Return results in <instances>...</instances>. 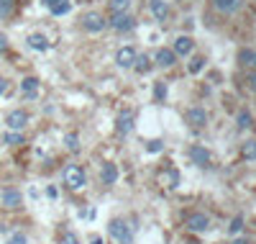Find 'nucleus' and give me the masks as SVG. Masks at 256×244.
Wrapping results in <instances>:
<instances>
[{
    "label": "nucleus",
    "mask_w": 256,
    "mask_h": 244,
    "mask_svg": "<svg viewBox=\"0 0 256 244\" xmlns=\"http://www.w3.org/2000/svg\"><path fill=\"white\" fill-rule=\"evenodd\" d=\"M185 224H187L190 231H208L210 229V218L205 214H197V211H195V214H190L185 218Z\"/></svg>",
    "instance_id": "nucleus-5"
},
{
    "label": "nucleus",
    "mask_w": 256,
    "mask_h": 244,
    "mask_svg": "<svg viewBox=\"0 0 256 244\" xmlns=\"http://www.w3.org/2000/svg\"><path fill=\"white\" fill-rule=\"evenodd\" d=\"M100 180H103V185H116L118 180V167L113 162H105L103 170H100Z\"/></svg>",
    "instance_id": "nucleus-12"
},
{
    "label": "nucleus",
    "mask_w": 256,
    "mask_h": 244,
    "mask_svg": "<svg viewBox=\"0 0 256 244\" xmlns=\"http://www.w3.org/2000/svg\"><path fill=\"white\" fill-rule=\"evenodd\" d=\"M8 244H28V239H26V234H21V231H16V234L8 239Z\"/></svg>",
    "instance_id": "nucleus-33"
},
{
    "label": "nucleus",
    "mask_w": 256,
    "mask_h": 244,
    "mask_svg": "<svg viewBox=\"0 0 256 244\" xmlns=\"http://www.w3.org/2000/svg\"><path fill=\"white\" fill-rule=\"evenodd\" d=\"M203 67H205V57H195V59L190 62V67H187V70H190L192 75H197V72L203 70Z\"/></svg>",
    "instance_id": "nucleus-29"
},
{
    "label": "nucleus",
    "mask_w": 256,
    "mask_h": 244,
    "mask_svg": "<svg viewBox=\"0 0 256 244\" xmlns=\"http://www.w3.org/2000/svg\"><path fill=\"white\" fill-rule=\"evenodd\" d=\"M174 62H177V54L172 49H159L157 52V64L159 67H172Z\"/></svg>",
    "instance_id": "nucleus-19"
},
{
    "label": "nucleus",
    "mask_w": 256,
    "mask_h": 244,
    "mask_svg": "<svg viewBox=\"0 0 256 244\" xmlns=\"http://www.w3.org/2000/svg\"><path fill=\"white\" fill-rule=\"evenodd\" d=\"M241 154H243L246 160H256V139H249L246 144H243V147H241Z\"/></svg>",
    "instance_id": "nucleus-25"
},
{
    "label": "nucleus",
    "mask_w": 256,
    "mask_h": 244,
    "mask_svg": "<svg viewBox=\"0 0 256 244\" xmlns=\"http://www.w3.org/2000/svg\"><path fill=\"white\" fill-rule=\"evenodd\" d=\"M187 124H190L192 129H203L208 124V113H205V108H190L187 110Z\"/></svg>",
    "instance_id": "nucleus-7"
},
{
    "label": "nucleus",
    "mask_w": 256,
    "mask_h": 244,
    "mask_svg": "<svg viewBox=\"0 0 256 244\" xmlns=\"http://www.w3.org/2000/svg\"><path fill=\"white\" fill-rule=\"evenodd\" d=\"M151 13L157 21H166L169 18V5H166L164 0H151Z\"/></svg>",
    "instance_id": "nucleus-16"
},
{
    "label": "nucleus",
    "mask_w": 256,
    "mask_h": 244,
    "mask_svg": "<svg viewBox=\"0 0 256 244\" xmlns=\"http://www.w3.org/2000/svg\"><path fill=\"white\" fill-rule=\"evenodd\" d=\"M28 47H31V49H36V52H47V49H49V39L36 31V34H31V36H28Z\"/></svg>",
    "instance_id": "nucleus-18"
},
{
    "label": "nucleus",
    "mask_w": 256,
    "mask_h": 244,
    "mask_svg": "<svg viewBox=\"0 0 256 244\" xmlns=\"http://www.w3.org/2000/svg\"><path fill=\"white\" fill-rule=\"evenodd\" d=\"M162 183L169 188V190H174V188L180 185V172H177V170H166V172L162 175Z\"/></svg>",
    "instance_id": "nucleus-22"
},
{
    "label": "nucleus",
    "mask_w": 256,
    "mask_h": 244,
    "mask_svg": "<svg viewBox=\"0 0 256 244\" xmlns=\"http://www.w3.org/2000/svg\"><path fill=\"white\" fill-rule=\"evenodd\" d=\"M26 124H28V113H26V110H21V108L10 110V113L5 116V126H8L10 131H23Z\"/></svg>",
    "instance_id": "nucleus-3"
},
{
    "label": "nucleus",
    "mask_w": 256,
    "mask_h": 244,
    "mask_svg": "<svg viewBox=\"0 0 256 244\" xmlns=\"http://www.w3.org/2000/svg\"><path fill=\"white\" fill-rule=\"evenodd\" d=\"M164 98H166V85L157 82V85H154V101H164Z\"/></svg>",
    "instance_id": "nucleus-30"
},
{
    "label": "nucleus",
    "mask_w": 256,
    "mask_h": 244,
    "mask_svg": "<svg viewBox=\"0 0 256 244\" xmlns=\"http://www.w3.org/2000/svg\"><path fill=\"white\" fill-rule=\"evenodd\" d=\"M8 90V80H5V77H0V95H3Z\"/></svg>",
    "instance_id": "nucleus-36"
},
{
    "label": "nucleus",
    "mask_w": 256,
    "mask_h": 244,
    "mask_svg": "<svg viewBox=\"0 0 256 244\" xmlns=\"http://www.w3.org/2000/svg\"><path fill=\"white\" fill-rule=\"evenodd\" d=\"M64 144H67V149H70V152H80V136H77L74 131L64 136Z\"/></svg>",
    "instance_id": "nucleus-27"
},
{
    "label": "nucleus",
    "mask_w": 256,
    "mask_h": 244,
    "mask_svg": "<svg viewBox=\"0 0 256 244\" xmlns=\"http://www.w3.org/2000/svg\"><path fill=\"white\" fill-rule=\"evenodd\" d=\"M44 5H47L54 16H64V13H70V8H72L70 0H44Z\"/></svg>",
    "instance_id": "nucleus-13"
},
{
    "label": "nucleus",
    "mask_w": 256,
    "mask_h": 244,
    "mask_svg": "<svg viewBox=\"0 0 256 244\" xmlns=\"http://www.w3.org/2000/svg\"><path fill=\"white\" fill-rule=\"evenodd\" d=\"M133 62H136V49H133V47H123V49H118V54H116V64H118L120 70L133 67Z\"/></svg>",
    "instance_id": "nucleus-6"
},
{
    "label": "nucleus",
    "mask_w": 256,
    "mask_h": 244,
    "mask_svg": "<svg viewBox=\"0 0 256 244\" xmlns=\"http://www.w3.org/2000/svg\"><path fill=\"white\" fill-rule=\"evenodd\" d=\"M116 131H118V134H123V136L133 131V113H131V110H123V113L116 118Z\"/></svg>",
    "instance_id": "nucleus-10"
},
{
    "label": "nucleus",
    "mask_w": 256,
    "mask_h": 244,
    "mask_svg": "<svg viewBox=\"0 0 256 244\" xmlns=\"http://www.w3.org/2000/svg\"><path fill=\"white\" fill-rule=\"evenodd\" d=\"M62 244H82L80 239H77L72 231H64V237H62Z\"/></svg>",
    "instance_id": "nucleus-34"
},
{
    "label": "nucleus",
    "mask_w": 256,
    "mask_h": 244,
    "mask_svg": "<svg viewBox=\"0 0 256 244\" xmlns=\"http://www.w3.org/2000/svg\"><path fill=\"white\" fill-rule=\"evenodd\" d=\"M218 10H223V13H233V10H238L243 0H213Z\"/></svg>",
    "instance_id": "nucleus-20"
},
{
    "label": "nucleus",
    "mask_w": 256,
    "mask_h": 244,
    "mask_svg": "<svg viewBox=\"0 0 256 244\" xmlns=\"http://www.w3.org/2000/svg\"><path fill=\"white\" fill-rule=\"evenodd\" d=\"M90 244H105V242H103V237L95 234V237H90Z\"/></svg>",
    "instance_id": "nucleus-38"
},
{
    "label": "nucleus",
    "mask_w": 256,
    "mask_h": 244,
    "mask_svg": "<svg viewBox=\"0 0 256 244\" xmlns=\"http://www.w3.org/2000/svg\"><path fill=\"white\" fill-rule=\"evenodd\" d=\"M13 5H16V0H0V18H8L13 13Z\"/></svg>",
    "instance_id": "nucleus-28"
},
{
    "label": "nucleus",
    "mask_w": 256,
    "mask_h": 244,
    "mask_svg": "<svg viewBox=\"0 0 256 244\" xmlns=\"http://www.w3.org/2000/svg\"><path fill=\"white\" fill-rule=\"evenodd\" d=\"M108 231H110V237H113L118 244H131L133 242V231H131V226L126 224L123 218H113L108 224Z\"/></svg>",
    "instance_id": "nucleus-1"
},
{
    "label": "nucleus",
    "mask_w": 256,
    "mask_h": 244,
    "mask_svg": "<svg viewBox=\"0 0 256 244\" xmlns=\"http://www.w3.org/2000/svg\"><path fill=\"white\" fill-rule=\"evenodd\" d=\"M85 170L80 167V164H67L64 167V185L70 188V190H80V188L85 185Z\"/></svg>",
    "instance_id": "nucleus-2"
},
{
    "label": "nucleus",
    "mask_w": 256,
    "mask_h": 244,
    "mask_svg": "<svg viewBox=\"0 0 256 244\" xmlns=\"http://www.w3.org/2000/svg\"><path fill=\"white\" fill-rule=\"evenodd\" d=\"M0 201H3L5 208H18L21 206V190L8 188V190H3V195H0Z\"/></svg>",
    "instance_id": "nucleus-14"
},
{
    "label": "nucleus",
    "mask_w": 256,
    "mask_h": 244,
    "mask_svg": "<svg viewBox=\"0 0 256 244\" xmlns=\"http://www.w3.org/2000/svg\"><path fill=\"white\" fill-rule=\"evenodd\" d=\"M3 141L8 144V147H18V144H23V134H21V131H8V134L3 136Z\"/></svg>",
    "instance_id": "nucleus-24"
},
{
    "label": "nucleus",
    "mask_w": 256,
    "mask_h": 244,
    "mask_svg": "<svg viewBox=\"0 0 256 244\" xmlns=\"http://www.w3.org/2000/svg\"><path fill=\"white\" fill-rule=\"evenodd\" d=\"M192 49H195V41L190 39V36H177L174 39V54H180V57H187V54H192Z\"/></svg>",
    "instance_id": "nucleus-11"
},
{
    "label": "nucleus",
    "mask_w": 256,
    "mask_h": 244,
    "mask_svg": "<svg viewBox=\"0 0 256 244\" xmlns=\"http://www.w3.org/2000/svg\"><path fill=\"white\" fill-rule=\"evenodd\" d=\"M5 49H8V36H5V34H0V54H3Z\"/></svg>",
    "instance_id": "nucleus-35"
},
{
    "label": "nucleus",
    "mask_w": 256,
    "mask_h": 244,
    "mask_svg": "<svg viewBox=\"0 0 256 244\" xmlns=\"http://www.w3.org/2000/svg\"><path fill=\"white\" fill-rule=\"evenodd\" d=\"M39 80H36V77H23V80H21V90H23V95L26 98H33V95H36L39 93Z\"/></svg>",
    "instance_id": "nucleus-17"
},
{
    "label": "nucleus",
    "mask_w": 256,
    "mask_h": 244,
    "mask_svg": "<svg viewBox=\"0 0 256 244\" xmlns=\"http://www.w3.org/2000/svg\"><path fill=\"white\" fill-rule=\"evenodd\" d=\"M243 229V216H236V218H233L231 221V226H228V231H231V234H238V231Z\"/></svg>",
    "instance_id": "nucleus-32"
},
{
    "label": "nucleus",
    "mask_w": 256,
    "mask_h": 244,
    "mask_svg": "<svg viewBox=\"0 0 256 244\" xmlns=\"http://www.w3.org/2000/svg\"><path fill=\"white\" fill-rule=\"evenodd\" d=\"M164 149V141L162 139H151L149 144H146V152H151V154H157V152H162Z\"/></svg>",
    "instance_id": "nucleus-31"
},
{
    "label": "nucleus",
    "mask_w": 256,
    "mask_h": 244,
    "mask_svg": "<svg viewBox=\"0 0 256 244\" xmlns=\"http://www.w3.org/2000/svg\"><path fill=\"white\" fill-rule=\"evenodd\" d=\"M238 64L241 67H246V70H254L256 67V49H241L238 52Z\"/></svg>",
    "instance_id": "nucleus-15"
},
{
    "label": "nucleus",
    "mask_w": 256,
    "mask_h": 244,
    "mask_svg": "<svg viewBox=\"0 0 256 244\" xmlns=\"http://www.w3.org/2000/svg\"><path fill=\"white\" fill-rule=\"evenodd\" d=\"M133 70H136L139 75H146L151 70V59L146 57V54H136V62H133Z\"/></svg>",
    "instance_id": "nucleus-21"
},
{
    "label": "nucleus",
    "mask_w": 256,
    "mask_h": 244,
    "mask_svg": "<svg viewBox=\"0 0 256 244\" xmlns=\"http://www.w3.org/2000/svg\"><path fill=\"white\" fill-rule=\"evenodd\" d=\"M105 26H108V21L103 18V13H87V16L82 18V28L90 31V34H100Z\"/></svg>",
    "instance_id": "nucleus-4"
},
{
    "label": "nucleus",
    "mask_w": 256,
    "mask_h": 244,
    "mask_svg": "<svg viewBox=\"0 0 256 244\" xmlns=\"http://www.w3.org/2000/svg\"><path fill=\"white\" fill-rule=\"evenodd\" d=\"M236 244H249V239H236Z\"/></svg>",
    "instance_id": "nucleus-39"
},
{
    "label": "nucleus",
    "mask_w": 256,
    "mask_h": 244,
    "mask_svg": "<svg viewBox=\"0 0 256 244\" xmlns=\"http://www.w3.org/2000/svg\"><path fill=\"white\" fill-rule=\"evenodd\" d=\"M187 154H190V160H192L195 164H200V167H205V164L210 162V152L203 147V144H192Z\"/></svg>",
    "instance_id": "nucleus-9"
},
{
    "label": "nucleus",
    "mask_w": 256,
    "mask_h": 244,
    "mask_svg": "<svg viewBox=\"0 0 256 244\" xmlns=\"http://www.w3.org/2000/svg\"><path fill=\"white\" fill-rule=\"evenodd\" d=\"M128 5H131V0H110V10L113 13H128Z\"/></svg>",
    "instance_id": "nucleus-26"
},
{
    "label": "nucleus",
    "mask_w": 256,
    "mask_h": 244,
    "mask_svg": "<svg viewBox=\"0 0 256 244\" xmlns=\"http://www.w3.org/2000/svg\"><path fill=\"white\" fill-rule=\"evenodd\" d=\"M249 87L256 93V75H251V77H249Z\"/></svg>",
    "instance_id": "nucleus-37"
},
{
    "label": "nucleus",
    "mask_w": 256,
    "mask_h": 244,
    "mask_svg": "<svg viewBox=\"0 0 256 244\" xmlns=\"http://www.w3.org/2000/svg\"><path fill=\"white\" fill-rule=\"evenodd\" d=\"M236 126H238V129H251V126H254V116L249 113L246 108L238 110V116H236Z\"/></svg>",
    "instance_id": "nucleus-23"
},
{
    "label": "nucleus",
    "mask_w": 256,
    "mask_h": 244,
    "mask_svg": "<svg viewBox=\"0 0 256 244\" xmlns=\"http://www.w3.org/2000/svg\"><path fill=\"white\" fill-rule=\"evenodd\" d=\"M110 26H113L116 31H131L133 26H136V21H133L131 13H113V21H110Z\"/></svg>",
    "instance_id": "nucleus-8"
}]
</instances>
